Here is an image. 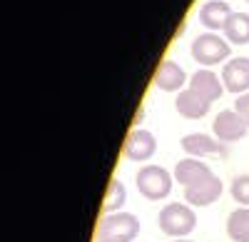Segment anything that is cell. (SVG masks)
I'll return each mask as SVG.
<instances>
[{"mask_svg":"<svg viewBox=\"0 0 249 242\" xmlns=\"http://www.w3.org/2000/svg\"><path fill=\"white\" fill-rule=\"evenodd\" d=\"M172 242H192V240H172Z\"/></svg>","mask_w":249,"mask_h":242,"instance_id":"21","label":"cell"},{"mask_svg":"<svg viewBox=\"0 0 249 242\" xmlns=\"http://www.w3.org/2000/svg\"><path fill=\"white\" fill-rule=\"evenodd\" d=\"M192 57L202 68H214L219 63H227L230 60V40L217 35V33H202L192 40V48H190Z\"/></svg>","mask_w":249,"mask_h":242,"instance_id":"4","label":"cell"},{"mask_svg":"<svg viewBox=\"0 0 249 242\" xmlns=\"http://www.w3.org/2000/svg\"><path fill=\"white\" fill-rule=\"evenodd\" d=\"M135 183H137V190L144 200L160 203V200L170 197L172 185H175V175L170 170H164L162 165H142Z\"/></svg>","mask_w":249,"mask_h":242,"instance_id":"3","label":"cell"},{"mask_svg":"<svg viewBox=\"0 0 249 242\" xmlns=\"http://www.w3.org/2000/svg\"><path fill=\"white\" fill-rule=\"evenodd\" d=\"M142 117H144V110L140 108V110H137V115H135V128H140V123H142Z\"/></svg>","mask_w":249,"mask_h":242,"instance_id":"20","label":"cell"},{"mask_svg":"<svg viewBox=\"0 0 249 242\" xmlns=\"http://www.w3.org/2000/svg\"><path fill=\"white\" fill-rule=\"evenodd\" d=\"M222 83L224 90L234 95L249 93V57H232L222 68Z\"/></svg>","mask_w":249,"mask_h":242,"instance_id":"9","label":"cell"},{"mask_svg":"<svg viewBox=\"0 0 249 242\" xmlns=\"http://www.w3.org/2000/svg\"><path fill=\"white\" fill-rule=\"evenodd\" d=\"M124 157L132 160V163H147L155 157L157 152V140L150 130L144 128H132L124 137V148H122Z\"/></svg>","mask_w":249,"mask_h":242,"instance_id":"5","label":"cell"},{"mask_svg":"<svg viewBox=\"0 0 249 242\" xmlns=\"http://www.w3.org/2000/svg\"><path fill=\"white\" fill-rule=\"evenodd\" d=\"M175 183H179L182 187H190V185H195V183H199V180H204V177H210V175H214L212 170H210V165L204 163V160H199V157H187V160H179V163L175 165Z\"/></svg>","mask_w":249,"mask_h":242,"instance_id":"11","label":"cell"},{"mask_svg":"<svg viewBox=\"0 0 249 242\" xmlns=\"http://www.w3.org/2000/svg\"><path fill=\"white\" fill-rule=\"evenodd\" d=\"M187 83L190 80H187L184 68L179 63H175V60H164L155 73V88H160L164 93H182Z\"/></svg>","mask_w":249,"mask_h":242,"instance_id":"10","label":"cell"},{"mask_svg":"<svg viewBox=\"0 0 249 242\" xmlns=\"http://www.w3.org/2000/svg\"><path fill=\"white\" fill-rule=\"evenodd\" d=\"M175 108L187 120H199V117H204L207 112H210L212 103H210V100H204L199 93H195L192 88H184L177 95V100H175Z\"/></svg>","mask_w":249,"mask_h":242,"instance_id":"13","label":"cell"},{"mask_svg":"<svg viewBox=\"0 0 249 242\" xmlns=\"http://www.w3.org/2000/svg\"><path fill=\"white\" fill-rule=\"evenodd\" d=\"M247 3H249V0H247Z\"/></svg>","mask_w":249,"mask_h":242,"instance_id":"22","label":"cell"},{"mask_svg":"<svg viewBox=\"0 0 249 242\" xmlns=\"http://www.w3.org/2000/svg\"><path fill=\"white\" fill-rule=\"evenodd\" d=\"M124 200H127V190H124V185L120 183L117 177H112L107 183V192H105V203H102V210H105V215H112V212H122V205Z\"/></svg>","mask_w":249,"mask_h":242,"instance_id":"17","label":"cell"},{"mask_svg":"<svg viewBox=\"0 0 249 242\" xmlns=\"http://www.w3.org/2000/svg\"><path fill=\"white\" fill-rule=\"evenodd\" d=\"M230 18H232V8L227 5L224 0H207V3L199 8V23L210 33L224 30Z\"/></svg>","mask_w":249,"mask_h":242,"instance_id":"14","label":"cell"},{"mask_svg":"<svg viewBox=\"0 0 249 242\" xmlns=\"http://www.w3.org/2000/svg\"><path fill=\"white\" fill-rule=\"evenodd\" d=\"M227 235L232 242H249V207H237L227 217Z\"/></svg>","mask_w":249,"mask_h":242,"instance_id":"16","label":"cell"},{"mask_svg":"<svg viewBox=\"0 0 249 242\" xmlns=\"http://www.w3.org/2000/svg\"><path fill=\"white\" fill-rule=\"evenodd\" d=\"M232 200L239 205V207H249V175H237L232 180Z\"/></svg>","mask_w":249,"mask_h":242,"instance_id":"18","label":"cell"},{"mask_svg":"<svg viewBox=\"0 0 249 242\" xmlns=\"http://www.w3.org/2000/svg\"><path fill=\"white\" fill-rule=\"evenodd\" d=\"M212 132L217 140H222L224 145L239 143V140L247 137L249 125L242 120V115L237 110H222L214 120H212Z\"/></svg>","mask_w":249,"mask_h":242,"instance_id":"6","label":"cell"},{"mask_svg":"<svg viewBox=\"0 0 249 242\" xmlns=\"http://www.w3.org/2000/svg\"><path fill=\"white\" fill-rule=\"evenodd\" d=\"M222 190H224L222 180L217 175H210V177L199 180V183L184 187V200H187V205H192V207H210L212 203L219 200Z\"/></svg>","mask_w":249,"mask_h":242,"instance_id":"7","label":"cell"},{"mask_svg":"<svg viewBox=\"0 0 249 242\" xmlns=\"http://www.w3.org/2000/svg\"><path fill=\"white\" fill-rule=\"evenodd\" d=\"M190 88L195 93H199L204 100H210V103H214V100L222 97L224 93V83H222V77L217 73H212L210 68H202L197 70L192 77H190Z\"/></svg>","mask_w":249,"mask_h":242,"instance_id":"12","label":"cell"},{"mask_svg":"<svg viewBox=\"0 0 249 242\" xmlns=\"http://www.w3.org/2000/svg\"><path fill=\"white\" fill-rule=\"evenodd\" d=\"M157 225L167 237L182 240V237H187L197 227L195 207L187 205V203H167L157 215Z\"/></svg>","mask_w":249,"mask_h":242,"instance_id":"1","label":"cell"},{"mask_svg":"<svg viewBox=\"0 0 249 242\" xmlns=\"http://www.w3.org/2000/svg\"><path fill=\"white\" fill-rule=\"evenodd\" d=\"M224 37L230 45H247L249 43V13H232L224 25Z\"/></svg>","mask_w":249,"mask_h":242,"instance_id":"15","label":"cell"},{"mask_svg":"<svg viewBox=\"0 0 249 242\" xmlns=\"http://www.w3.org/2000/svg\"><path fill=\"white\" fill-rule=\"evenodd\" d=\"M234 110L242 115V120L249 125V93H244V95H237V100H234Z\"/></svg>","mask_w":249,"mask_h":242,"instance_id":"19","label":"cell"},{"mask_svg":"<svg viewBox=\"0 0 249 242\" xmlns=\"http://www.w3.org/2000/svg\"><path fill=\"white\" fill-rule=\"evenodd\" d=\"M182 150L190 157H207V155H217V157H227V145L222 140L204 135V132H190L182 137Z\"/></svg>","mask_w":249,"mask_h":242,"instance_id":"8","label":"cell"},{"mask_svg":"<svg viewBox=\"0 0 249 242\" xmlns=\"http://www.w3.org/2000/svg\"><path fill=\"white\" fill-rule=\"evenodd\" d=\"M140 235V220L132 212H112L100 220L95 242H132Z\"/></svg>","mask_w":249,"mask_h":242,"instance_id":"2","label":"cell"}]
</instances>
